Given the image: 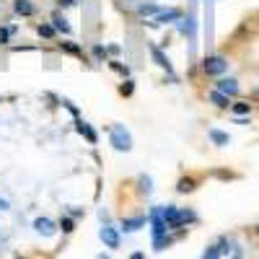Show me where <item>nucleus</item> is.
I'll return each instance as SVG.
<instances>
[{
  "label": "nucleus",
  "instance_id": "72a5a7b5",
  "mask_svg": "<svg viewBox=\"0 0 259 259\" xmlns=\"http://www.w3.org/2000/svg\"><path fill=\"white\" fill-rule=\"evenodd\" d=\"M127 259H145V251H133Z\"/></svg>",
  "mask_w": 259,
  "mask_h": 259
},
{
  "label": "nucleus",
  "instance_id": "b1692460",
  "mask_svg": "<svg viewBox=\"0 0 259 259\" xmlns=\"http://www.w3.org/2000/svg\"><path fill=\"white\" fill-rule=\"evenodd\" d=\"M18 31V26H8V24H0V47H8V41H11V36Z\"/></svg>",
  "mask_w": 259,
  "mask_h": 259
},
{
  "label": "nucleus",
  "instance_id": "f704fd0d",
  "mask_svg": "<svg viewBox=\"0 0 259 259\" xmlns=\"http://www.w3.org/2000/svg\"><path fill=\"white\" fill-rule=\"evenodd\" d=\"M0 210H3V212L11 210V202H8V200H0Z\"/></svg>",
  "mask_w": 259,
  "mask_h": 259
},
{
  "label": "nucleus",
  "instance_id": "9d476101",
  "mask_svg": "<svg viewBox=\"0 0 259 259\" xmlns=\"http://www.w3.org/2000/svg\"><path fill=\"white\" fill-rule=\"evenodd\" d=\"M148 226V215H124V218L119 221V231H124V233H138L140 228H145Z\"/></svg>",
  "mask_w": 259,
  "mask_h": 259
},
{
  "label": "nucleus",
  "instance_id": "f03ea898",
  "mask_svg": "<svg viewBox=\"0 0 259 259\" xmlns=\"http://www.w3.org/2000/svg\"><path fill=\"white\" fill-rule=\"evenodd\" d=\"M106 133H109V145L117 150V153H130V150H133V133H130V130L122 124V122H114V124H109V130H106Z\"/></svg>",
  "mask_w": 259,
  "mask_h": 259
},
{
  "label": "nucleus",
  "instance_id": "2eb2a0df",
  "mask_svg": "<svg viewBox=\"0 0 259 259\" xmlns=\"http://www.w3.org/2000/svg\"><path fill=\"white\" fill-rule=\"evenodd\" d=\"M135 192L140 194V197H150V194H153V177H150V174H138Z\"/></svg>",
  "mask_w": 259,
  "mask_h": 259
},
{
  "label": "nucleus",
  "instance_id": "f3484780",
  "mask_svg": "<svg viewBox=\"0 0 259 259\" xmlns=\"http://www.w3.org/2000/svg\"><path fill=\"white\" fill-rule=\"evenodd\" d=\"M207 101L215 106V109H223V112H226V109H231V99H228L226 94H221V91H215V89H210V91H207Z\"/></svg>",
  "mask_w": 259,
  "mask_h": 259
},
{
  "label": "nucleus",
  "instance_id": "4be33fe9",
  "mask_svg": "<svg viewBox=\"0 0 259 259\" xmlns=\"http://www.w3.org/2000/svg\"><path fill=\"white\" fill-rule=\"evenodd\" d=\"M75 226H78V221H75V218H70V215H68V212H65V215H62V218L57 221V228H60V231H62L65 236H70V233L75 231Z\"/></svg>",
  "mask_w": 259,
  "mask_h": 259
},
{
  "label": "nucleus",
  "instance_id": "dca6fc26",
  "mask_svg": "<svg viewBox=\"0 0 259 259\" xmlns=\"http://www.w3.org/2000/svg\"><path fill=\"white\" fill-rule=\"evenodd\" d=\"M34 29H36V36H39L41 41H55V39L60 36V34L55 31V26L50 24V21H39Z\"/></svg>",
  "mask_w": 259,
  "mask_h": 259
},
{
  "label": "nucleus",
  "instance_id": "9b49d317",
  "mask_svg": "<svg viewBox=\"0 0 259 259\" xmlns=\"http://www.w3.org/2000/svg\"><path fill=\"white\" fill-rule=\"evenodd\" d=\"M75 133H78L85 143H89V145H96V143H99V133H96V127H94L91 122H85L83 117H78V119H75Z\"/></svg>",
  "mask_w": 259,
  "mask_h": 259
},
{
  "label": "nucleus",
  "instance_id": "f257e3e1",
  "mask_svg": "<svg viewBox=\"0 0 259 259\" xmlns=\"http://www.w3.org/2000/svg\"><path fill=\"white\" fill-rule=\"evenodd\" d=\"M228 68H231L228 57L226 55H218V52H207L202 57V62H200V73L205 78H221V75L228 73Z\"/></svg>",
  "mask_w": 259,
  "mask_h": 259
},
{
  "label": "nucleus",
  "instance_id": "ddd939ff",
  "mask_svg": "<svg viewBox=\"0 0 259 259\" xmlns=\"http://www.w3.org/2000/svg\"><path fill=\"white\" fill-rule=\"evenodd\" d=\"M55 50H57L60 55H70V57H78V60H83V57H85L83 47L78 45V41H70V39H62V41H55Z\"/></svg>",
  "mask_w": 259,
  "mask_h": 259
},
{
  "label": "nucleus",
  "instance_id": "6ab92c4d",
  "mask_svg": "<svg viewBox=\"0 0 259 259\" xmlns=\"http://www.w3.org/2000/svg\"><path fill=\"white\" fill-rule=\"evenodd\" d=\"M207 138L212 140L215 148H226V145L231 143V135L223 133V130H218V127H210V130H207Z\"/></svg>",
  "mask_w": 259,
  "mask_h": 259
},
{
  "label": "nucleus",
  "instance_id": "58836bf2",
  "mask_svg": "<svg viewBox=\"0 0 259 259\" xmlns=\"http://www.w3.org/2000/svg\"><path fill=\"white\" fill-rule=\"evenodd\" d=\"M124 3H133V6H135V3H138V0H124Z\"/></svg>",
  "mask_w": 259,
  "mask_h": 259
},
{
  "label": "nucleus",
  "instance_id": "c756f323",
  "mask_svg": "<svg viewBox=\"0 0 259 259\" xmlns=\"http://www.w3.org/2000/svg\"><path fill=\"white\" fill-rule=\"evenodd\" d=\"M212 177H215V179H223V182L236 179V174H231V171H212Z\"/></svg>",
  "mask_w": 259,
  "mask_h": 259
},
{
  "label": "nucleus",
  "instance_id": "0eeeda50",
  "mask_svg": "<svg viewBox=\"0 0 259 259\" xmlns=\"http://www.w3.org/2000/svg\"><path fill=\"white\" fill-rule=\"evenodd\" d=\"M182 18H184V11H182V8H161V11L153 16V24H156L158 29H163V26L177 24V21H182Z\"/></svg>",
  "mask_w": 259,
  "mask_h": 259
},
{
  "label": "nucleus",
  "instance_id": "cd10ccee",
  "mask_svg": "<svg viewBox=\"0 0 259 259\" xmlns=\"http://www.w3.org/2000/svg\"><path fill=\"white\" fill-rule=\"evenodd\" d=\"M202 259H223V256H221V249H218V244H210V246L205 249Z\"/></svg>",
  "mask_w": 259,
  "mask_h": 259
},
{
  "label": "nucleus",
  "instance_id": "473e14b6",
  "mask_svg": "<svg viewBox=\"0 0 259 259\" xmlns=\"http://www.w3.org/2000/svg\"><path fill=\"white\" fill-rule=\"evenodd\" d=\"M99 221H101V223H112V218H109V212H106L104 207L99 210Z\"/></svg>",
  "mask_w": 259,
  "mask_h": 259
},
{
  "label": "nucleus",
  "instance_id": "c85d7f7f",
  "mask_svg": "<svg viewBox=\"0 0 259 259\" xmlns=\"http://www.w3.org/2000/svg\"><path fill=\"white\" fill-rule=\"evenodd\" d=\"M106 47V55H109V60H119V55H122V47L119 45H104Z\"/></svg>",
  "mask_w": 259,
  "mask_h": 259
},
{
  "label": "nucleus",
  "instance_id": "aec40b11",
  "mask_svg": "<svg viewBox=\"0 0 259 259\" xmlns=\"http://www.w3.org/2000/svg\"><path fill=\"white\" fill-rule=\"evenodd\" d=\"M106 65H109V70L117 73L122 80H124V78H133V68H130L127 62H122V60H106Z\"/></svg>",
  "mask_w": 259,
  "mask_h": 259
},
{
  "label": "nucleus",
  "instance_id": "7ed1b4c3",
  "mask_svg": "<svg viewBox=\"0 0 259 259\" xmlns=\"http://www.w3.org/2000/svg\"><path fill=\"white\" fill-rule=\"evenodd\" d=\"M99 239H101V244L109 249V251H114V249L122 246V231H119L114 223H101V228H99Z\"/></svg>",
  "mask_w": 259,
  "mask_h": 259
},
{
  "label": "nucleus",
  "instance_id": "412c9836",
  "mask_svg": "<svg viewBox=\"0 0 259 259\" xmlns=\"http://www.w3.org/2000/svg\"><path fill=\"white\" fill-rule=\"evenodd\" d=\"M197 187H200V179L192 177V174H189V177H182V179L177 182V192H179V194H189V192H194Z\"/></svg>",
  "mask_w": 259,
  "mask_h": 259
},
{
  "label": "nucleus",
  "instance_id": "1a4fd4ad",
  "mask_svg": "<svg viewBox=\"0 0 259 259\" xmlns=\"http://www.w3.org/2000/svg\"><path fill=\"white\" fill-rule=\"evenodd\" d=\"M50 24L55 26V31H57L60 36H65V39H70V36H73V26L68 24V16H65V11L55 8V11L50 13Z\"/></svg>",
  "mask_w": 259,
  "mask_h": 259
},
{
  "label": "nucleus",
  "instance_id": "393cba45",
  "mask_svg": "<svg viewBox=\"0 0 259 259\" xmlns=\"http://www.w3.org/2000/svg\"><path fill=\"white\" fill-rule=\"evenodd\" d=\"M133 94H135V80H133V78H124V80L119 83V96H122V99H130Z\"/></svg>",
  "mask_w": 259,
  "mask_h": 259
},
{
  "label": "nucleus",
  "instance_id": "5701e85b",
  "mask_svg": "<svg viewBox=\"0 0 259 259\" xmlns=\"http://www.w3.org/2000/svg\"><path fill=\"white\" fill-rule=\"evenodd\" d=\"M91 60H94L96 65H104L106 60H109V55H106V47L99 45V41H96V45H91Z\"/></svg>",
  "mask_w": 259,
  "mask_h": 259
},
{
  "label": "nucleus",
  "instance_id": "e433bc0d",
  "mask_svg": "<svg viewBox=\"0 0 259 259\" xmlns=\"http://www.w3.org/2000/svg\"><path fill=\"white\" fill-rule=\"evenodd\" d=\"M94 259H112V256H109V254H104V251H101V254H96Z\"/></svg>",
  "mask_w": 259,
  "mask_h": 259
},
{
  "label": "nucleus",
  "instance_id": "6e6552de",
  "mask_svg": "<svg viewBox=\"0 0 259 259\" xmlns=\"http://www.w3.org/2000/svg\"><path fill=\"white\" fill-rule=\"evenodd\" d=\"M200 223V215L192 207H177V218H174V231H187L189 226Z\"/></svg>",
  "mask_w": 259,
  "mask_h": 259
},
{
  "label": "nucleus",
  "instance_id": "a878e982",
  "mask_svg": "<svg viewBox=\"0 0 259 259\" xmlns=\"http://www.w3.org/2000/svg\"><path fill=\"white\" fill-rule=\"evenodd\" d=\"M60 106H65V109L70 112V117H73V119H78V117H80V109H78V106H75V104H73L70 99H65V96H60Z\"/></svg>",
  "mask_w": 259,
  "mask_h": 259
},
{
  "label": "nucleus",
  "instance_id": "f8f14e48",
  "mask_svg": "<svg viewBox=\"0 0 259 259\" xmlns=\"http://www.w3.org/2000/svg\"><path fill=\"white\" fill-rule=\"evenodd\" d=\"M11 11H13V16H18V18H34V16L39 13V8H36L34 0H13Z\"/></svg>",
  "mask_w": 259,
  "mask_h": 259
},
{
  "label": "nucleus",
  "instance_id": "39448f33",
  "mask_svg": "<svg viewBox=\"0 0 259 259\" xmlns=\"http://www.w3.org/2000/svg\"><path fill=\"white\" fill-rule=\"evenodd\" d=\"M212 89H215V91H221V94H226L231 101L241 96V85H239V80L231 78V75H221V78H215Z\"/></svg>",
  "mask_w": 259,
  "mask_h": 259
},
{
  "label": "nucleus",
  "instance_id": "c9c22d12",
  "mask_svg": "<svg viewBox=\"0 0 259 259\" xmlns=\"http://www.w3.org/2000/svg\"><path fill=\"white\" fill-rule=\"evenodd\" d=\"M249 101H259V89H254V91H251V99H249Z\"/></svg>",
  "mask_w": 259,
  "mask_h": 259
},
{
  "label": "nucleus",
  "instance_id": "bb28decb",
  "mask_svg": "<svg viewBox=\"0 0 259 259\" xmlns=\"http://www.w3.org/2000/svg\"><path fill=\"white\" fill-rule=\"evenodd\" d=\"M65 212H68L70 218H75V221L85 218V207H78V205H68V207H65Z\"/></svg>",
  "mask_w": 259,
  "mask_h": 259
},
{
  "label": "nucleus",
  "instance_id": "4468645a",
  "mask_svg": "<svg viewBox=\"0 0 259 259\" xmlns=\"http://www.w3.org/2000/svg\"><path fill=\"white\" fill-rule=\"evenodd\" d=\"M163 6H158V3H153V0H138V3H135V16L140 18V21H145L148 16H156L158 11H161Z\"/></svg>",
  "mask_w": 259,
  "mask_h": 259
},
{
  "label": "nucleus",
  "instance_id": "20e7f679",
  "mask_svg": "<svg viewBox=\"0 0 259 259\" xmlns=\"http://www.w3.org/2000/svg\"><path fill=\"white\" fill-rule=\"evenodd\" d=\"M145 47H148V55H150V60H153L158 68L166 73V75H177V70H174V65H171V60H168V55H166V50H161L156 41H145Z\"/></svg>",
  "mask_w": 259,
  "mask_h": 259
},
{
  "label": "nucleus",
  "instance_id": "2f4dec72",
  "mask_svg": "<svg viewBox=\"0 0 259 259\" xmlns=\"http://www.w3.org/2000/svg\"><path fill=\"white\" fill-rule=\"evenodd\" d=\"M233 124H241V127H246V124H251V117H233Z\"/></svg>",
  "mask_w": 259,
  "mask_h": 259
},
{
  "label": "nucleus",
  "instance_id": "7c9ffc66",
  "mask_svg": "<svg viewBox=\"0 0 259 259\" xmlns=\"http://www.w3.org/2000/svg\"><path fill=\"white\" fill-rule=\"evenodd\" d=\"M55 3H57V8H60V11H68V8L78 6V0H55Z\"/></svg>",
  "mask_w": 259,
  "mask_h": 259
},
{
  "label": "nucleus",
  "instance_id": "a211bd4d",
  "mask_svg": "<svg viewBox=\"0 0 259 259\" xmlns=\"http://www.w3.org/2000/svg\"><path fill=\"white\" fill-rule=\"evenodd\" d=\"M251 109H254L251 101H244V99H233V101H231L233 117H251Z\"/></svg>",
  "mask_w": 259,
  "mask_h": 259
},
{
  "label": "nucleus",
  "instance_id": "4c0bfd02",
  "mask_svg": "<svg viewBox=\"0 0 259 259\" xmlns=\"http://www.w3.org/2000/svg\"><path fill=\"white\" fill-rule=\"evenodd\" d=\"M254 236H256V239H259V223L254 226Z\"/></svg>",
  "mask_w": 259,
  "mask_h": 259
},
{
  "label": "nucleus",
  "instance_id": "423d86ee",
  "mask_svg": "<svg viewBox=\"0 0 259 259\" xmlns=\"http://www.w3.org/2000/svg\"><path fill=\"white\" fill-rule=\"evenodd\" d=\"M31 228H34V233H39V236H41V239H52V236H57V233H60L57 221L47 218V215H39V218H34Z\"/></svg>",
  "mask_w": 259,
  "mask_h": 259
}]
</instances>
